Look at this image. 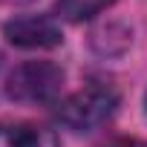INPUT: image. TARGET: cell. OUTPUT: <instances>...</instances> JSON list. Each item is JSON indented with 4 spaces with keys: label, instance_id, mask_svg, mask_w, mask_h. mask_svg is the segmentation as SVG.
I'll return each instance as SVG.
<instances>
[{
    "label": "cell",
    "instance_id": "obj_1",
    "mask_svg": "<svg viewBox=\"0 0 147 147\" xmlns=\"http://www.w3.org/2000/svg\"><path fill=\"white\" fill-rule=\"evenodd\" d=\"M115 104H118V95H115L113 87L90 84V87H84L78 92L66 95L58 104L55 115L72 133H92L115 113Z\"/></svg>",
    "mask_w": 147,
    "mask_h": 147
},
{
    "label": "cell",
    "instance_id": "obj_2",
    "mask_svg": "<svg viewBox=\"0 0 147 147\" xmlns=\"http://www.w3.org/2000/svg\"><path fill=\"white\" fill-rule=\"evenodd\" d=\"M63 87V69L52 61H23L6 78V95L18 104H52Z\"/></svg>",
    "mask_w": 147,
    "mask_h": 147
},
{
    "label": "cell",
    "instance_id": "obj_3",
    "mask_svg": "<svg viewBox=\"0 0 147 147\" xmlns=\"http://www.w3.org/2000/svg\"><path fill=\"white\" fill-rule=\"evenodd\" d=\"M3 35L12 46L20 49H49L63 40L61 26L46 15H23L3 26Z\"/></svg>",
    "mask_w": 147,
    "mask_h": 147
},
{
    "label": "cell",
    "instance_id": "obj_4",
    "mask_svg": "<svg viewBox=\"0 0 147 147\" xmlns=\"http://www.w3.org/2000/svg\"><path fill=\"white\" fill-rule=\"evenodd\" d=\"M0 147H61L58 136L32 121H0Z\"/></svg>",
    "mask_w": 147,
    "mask_h": 147
},
{
    "label": "cell",
    "instance_id": "obj_5",
    "mask_svg": "<svg viewBox=\"0 0 147 147\" xmlns=\"http://www.w3.org/2000/svg\"><path fill=\"white\" fill-rule=\"evenodd\" d=\"M110 3L113 0H55V9L69 23H84V20L101 15Z\"/></svg>",
    "mask_w": 147,
    "mask_h": 147
},
{
    "label": "cell",
    "instance_id": "obj_6",
    "mask_svg": "<svg viewBox=\"0 0 147 147\" xmlns=\"http://www.w3.org/2000/svg\"><path fill=\"white\" fill-rule=\"evenodd\" d=\"M107 147H147L144 141H138V138H115L113 144H107Z\"/></svg>",
    "mask_w": 147,
    "mask_h": 147
},
{
    "label": "cell",
    "instance_id": "obj_7",
    "mask_svg": "<svg viewBox=\"0 0 147 147\" xmlns=\"http://www.w3.org/2000/svg\"><path fill=\"white\" fill-rule=\"evenodd\" d=\"M3 3H9V6H23V3H32V0H3Z\"/></svg>",
    "mask_w": 147,
    "mask_h": 147
},
{
    "label": "cell",
    "instance_id": "obj_8",
    "mask_svg": "<svg viewBox=\"0 0 147 147\" xmlns=\"http://www.w3.org/2000/svg\"><path fill=\"white\" fill-rule=\"evenodd\" d=\"M0 69H3V55H0Z\"/></svg>",
    "mask_w": 147,
    "mask_h": 147
},
{
    "label": "cell",
    "instance_id": "obj_9",
    "mask_svg": "<svg viewBox=\"0 0 147 147\" xmlns=\"http://www.w3.org/2000/svg\"><path fill=\"white\" fill-rule=\"evenodd\" d=\"M144 107H147V95H144Z\"/></svg>",
    "mask_w": 147,
    "mask_h": 147
}]
</instances>
